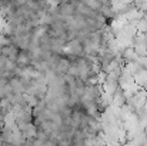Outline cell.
Masks as SVG:
<instances>
[{
  "instance_id": "277c9868",
  "label": "cell",
  "mask_w": 147,
  "mask_h": 146,
  "mask_svg": "<svg viewBox=\"0 0 147 146\" xmlns=\"http://www.w3.org/2000/svg\"><path fill=\"white\" fill-rule=\"evenodd\" d=\"M9 45H10V40H9V37L0 33V50H1V49H4L6 46H9Z\"/></svg>"
},
{
  "instance_id": "6da1fadb",
  "label": "cell",
  "mask_w": 147,
  "mask_h": 146,
  "mask_svg": "<svg viewBox=\"0 0 147 146\" xmlns=\"http://www.w3.org/2000/svg\"><path fill=\"white\" fill-rule=\"evenodd\" d=\"M32 65V57H30V53L29 50H20L19 52V56L16 59V66L23 69V67H27Z\"/></svg>"
},
{
  "instance_id": "7a4b0ae2",
  "label": "cell",
  "mask_w": 147,
  "mask_h": 146,
  "mask_svg": "<svg viewBox=\"0 0 147 146\" xmlns=\"http://www.w3.org/2000/svg\"><path fill=\"white\" fill-rule=\"evenodd\" d=\"M19 49L14 48L13 45H9V46H6L4 49H1L0 50V53H1V56H4L6 59H9V60H11V62H14L16 63V59H17V56H19Z\"/></svg>"
},
{
  "instance_id": "3957f363",
  "label": "cell",
  "mask_w": 147,
  "mask_h": 146,
  "mask_svg": "<svg viewBox=\"0 0 147 146\" xmlns=\"http://www.w3.org/2000/svg\"><path fill=\"white\" fill-rule=\"evenodd\" d=\"M11 93H13V90H11V88H10L9 82H7L6 85L0 86V100H4V99H7V97L10 96Z\"/></svg>"
}]
</instances>
